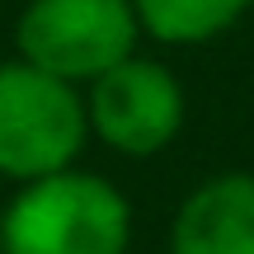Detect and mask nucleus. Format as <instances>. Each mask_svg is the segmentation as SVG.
I'll return each mask as SVG.
<instances>
[{"label": "nucleus", "instance_id": "nucleus-6", "mask_svg": "<svg viewBox=\"0 0 254 254\" xmlns=\"http://www.w3.org/2000/svg\"><path fill=\"white\" fill-rule=\"evenodd\" d=\"M254 0H132L146 38L165 47H198L231 33Z\"/></svg>", "mask_w": 254, "mask_h": 254}, {"label": "nucleus", "instance_id": "nucleus-5", "mask_svg": "<svg viewBox=\"0 0 254 254\" xmlns=\"http://www.w3.org/2000/svg\"><path fill=\"white\" fill-rule=\"evenodd\" d=\"M170 254H254V174L202 179L170 221Z\"/></svg>", "mask_w": 254, "mask_h": 254}, {"label": "nucleus", "instance_id": "nucleus-1", "mask_svg": "<svg viewBox=\"0 0 254 254\" xmlns=\"http://www.w3.org/2000/svg\"><path fill=\"white\" fill-rule=\"evenodd\" d=\"M132 202L94 170H57L19 184L0 212V254H127Z\"/></svg>", "mask_w": 254, "mask_h": 254}, {"label": "nucleus", "instance_id": "nucleus-4", "mask_svg": "<svg viewBox=\"0 0 254 254\" xmlns=\"http://www.w3.org/2000/svg\"><path fill=\"white\" fill-rule=\"evenodd\" d=\"M85 113H90V136H99L118 155L146 160L174 146L189 118V99L165 62L132 52L127 62L109 66L99 80L85 85Z\"/></svg>", "mask_w": 254, "mask_h": 254}, {"label": "nucleus", "instance_id": "nucleus-2", "mask_svg": "<svg viewBox=\"0 0 254 254\" xmlns=\"http://www.w3.org/2000/svg\"><path fill=\"white\" fill-rule=\"evenodd\" d=\"M90 141L85 90L28 66L0 62V179L33 184L71 170Z\"/></svg>", "mask_w": 254, "mask_h": 254}, {"label": "nucleus", "instance_id": "nucleus-3", "mask_svg": "<svg viewBox=\"0 0 254 254\" xmlns=\"http://www.w3.org/2000/svg\"><path fill=\"white\" fill-rule=\"evenodd\" d=\"M136 38L132 0H28L14 24V57L85 90L136 52Z\"/></svg>", "mask_w": 254, "mask_h": 254}]
</instances>
